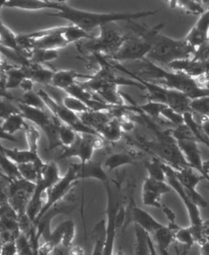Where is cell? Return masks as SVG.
<instances>
[{
	"mask_svg": "<svg viewBox=\"0 0 209 255\" xmlns=\"http://www.w3.org/2000/svg\"><path fill=\"white\" fill-rule=\"evenodd\" d=\"M132 29L137 35L150 42L151 49L146 59L158 65H168L179 60L192 59L195 49L186 39H174L161 34L164 23H160L153 27H144L133 21Z\"/></svg>",
	"mask_w": 209,
	"mask_h": 255,
	"instance_id": "6da1fadb",
	"label": "cell"
},
{
	"mask_svg": "<svg viewBox=\"0 0 209 255\" xmlns=\"http://www.w3.org/2000/svg\"><path fill=\"white\" fill-rule=\"evenodd\" d=\"M158 10L141 11L136 12H89L75 8L67 4V1H62L59 10L53 13H48L50 16L58 17L70 22L72 25L89 32L103 25L117 21H133L155 15Z\"/></svg>",
	"mask_w": 209,
	"mask_h": 255,
	"instance_id": "7a4b0ae2",
	"label": "cell"
},
{
	"mask_svg": "<svg viewBox=\"0 0 209 255\" xmlns=\"http://www.w3.org/2000/svg\"><path fill=\"white\" fill-rule=\"evenodd\" d=\"M141 61L142 65L139 74L135 73L140 78L166 89L179 91L191 99L209 97V90L201 89L195 79L181 72L163 69L147 59Z\"/></svg>",
	"mask_w": 209,
	"mask_h": 255,
	"instance_id": "3957f363",
	"label": "cell"
},
{
	"mask_svg": "<svg viewBox=\"0 0 209 255\" xmlns=\"http://www.w3.org/2000/svg\"><path fill=\"white\" fill-rule=\"evenodd\" d=\"M155 131L156 138L151 141H143V147L174 169L190 167L170 131H159L157 129H155Z\"/></svg>",
	"mask_w": 209,
	"mask_h": 255,
	"instance_id": "277c9868",
	"label": "cell"
},
{
	"mask_svg": "<svg viewBox=\"0 0 209 255\" xmlns=\"http://www.w3.org/2000/svg\"><path fill=\"white\" fill-rule=\"evenodd\" d=\"M126 38L120 27L112 22L100 26V34L86 45V48L93 54L109 57L120 48Z\"/></svg>",
	"mask_w": 209,
	"mask_h": 255,
	"instance_id": "5b68a950",
	"label": "cell"
},
{
	"mask_svg": "<svg viewBox=\"0 0 209 255\" xmlns=\"http://www.w3.org/2000/svg\"><path fill=\"white\" fill-rule=\"evenodd\" d=\"M37 93L45 102L49 111H50L53 116L57 118L60 121L72 128L78 133L100 136L97 131L86 126L80 119L78 114L70 111L62 103H58L55 99L52 98L46 91L39 89Z\"/></svg>",
	"mask_w": 209,
	"mask_h": 255,
	"instance_id": "8992f818",
	"label": "cell"
},
{
	"mask_svg": "<svg viewBox=\"0 0 209 255\" xmlns=\"http://www.w3.org/2000/svg\"><path fill=\"white\" fill-rule=\"evenodd\" d=\"M6 182L7 188L5 192L1 190V193L7 196L9 204L20 218L26 215L28 206L35 191L36 183L29 182L23 178Z\"/></svg>",
	"mask_w": 209,
	"mask_h": 255,
	"instance_id": "52a82bcc",
	"label": "cell"
},
{
	"mask_svg": "<svg viewBox=\"0 0 209 255\" xmlns=\"http://www.w3.org/2000/svg\"><path fill=\"white\" fill-rule=\"evenodd\" d=\"M78 181L76 164H72L68 168L65 175L61 177L57 183L55 184L47 191L45 204L41 209L37 220L34 222V226L47 212H48L52 208L55 207L58 203L62 201L71 191Z\"/></svg>",
	"mask_w": 209,
	"mask_h": 255,
	"instance_id": "ba28073f",
	"label": "cell"
},
{
	"mask_svg": "<svg viewBox=\"0 0 209 255\" xmlns=\"http://www.w3.org/2000/svg\"><path fill=\"white\" fill-rule=\"evenodd\" d=\"M103 138L100 136L78 133L74 144L70 147H63V152L58 158L59 160L77 157L80 163L84 164L92 160L94 152L103 147Z\"/></svg>",
	"mask_w": 209,
	"mask_h": 255,
	"instance_id": "9c48e42d",
	"label": "cell"
},
{
	"mask_svg": "<svg viewBox=\"0 0 209 255\" xmlns=\"http://www.w3.org/2000/svg\"><path fill=\"white\" fill-rule=\"evenodd\" d=\"M151 45L142 37L135 34L127 36L125 41L119 50L107 59L118 63L127 61H141L146 59Z\"/></svg>",
	"mask_w": 209,
	"mask_h": 255,
	"instance_id": "30bf717a",
	"label": "cell"
},
{
	"mask_svg": "<svg viewBox=\"0 0 209 255\" xmlns=\"http://www.w3.org/2000/svg\"><path fill=\"white\" fill-rule=\"evenodd\" d=\"M161 163L163 168H164L165 172H166V182L170 185L173 191L175 192L178 195L185 206V209H186L187 212H188V217H189L190 226L199 228V227L204 226V220L201 217L200 208L192 201L185 189L177 180V178L174 175V168L169 166L166 163H163V161H161Z\"/></svg>",
	"mask_w": 209,
	"mask_h": 255,
	"instance_id": "8fae6325",
	"label": "cell"
},
{
	"mask_svg": "<svg viewBox=\"0 0 209 255\" xmlns=\"http://www.w3.org/2000/svg\"><path fill=\"white\" fill-rule=\"evenodd\" d=\"M173 191L167 182L155 180L147 177L142 186V202L150 208H162L161 198L164 195Z\"/></svg>",
	"mask_w": 209,
	"mask_h": 255,
	"instance_id": "7c38bea8",
	"label": "cell"
},
{
	"mask_svg": "<svg viewBox=\"0 0 209 255\" xmlns=\"http://www.w3.org/2000/svg\"><path fill=\"white\" fill-rule=\"evenodd\" d=\"M177 142L188 165L204 176L209 183V174L206 171V163L202 159L199 143L194 140H179Z\"/></svg>",
	"mask_w": 209,
	"mask_h": 255,
	"instance_id": "4fadbf2b",
	"label": "cell"
},
{
	"mask_svg": "<svg viewBox=\"0 0 209 255\" xmlns=\"http://www.w3.org/2000/svg\"><path fill=\"white\" fill-rule=\"evenodd\" d=\"M174 175L181 185L184 187L190 198L194 202H199L203 196L198 192L197 187L201 181L206 179L204 176L191 167H186L180 170L174 168Z\"/></svg>",
	"mask_w": 209,
	"mask_h": 255,
	"instance_id": "5bb4252c",
	"label": "cell"
},
{
	"mask_svg": "<svg viewBox=\"0 0 209 255\" xmlns=\"http://www.w3.org/2000/svg\"><path fill=\"white\" fill-rule=\"evenodd\" d=\"M62 1L50 0H6L1 6L5 8L19 9V10L37 11L47 10H59Z\"/></svg>",
	"mask_w": 209,
	"mask_h": 255,
	"instance_id": "9a60e30c",
	"label": "cell"
},
{
	"mask_svg": "<svg viewBox=\"0 0 209 255\" xmlns=\"http://www.w3.org/2000/svg\"><path fill=\"white\" fill-rule=\"evenodd\" d=\"M209 35V8L201 15L185 39L196 49L208 41Z\"/></svg>",
	"mask_w": 209,
	"mask_h": 255,
	"instance_id": "2e32d148",
	"label": "cell"
},
{
	"mask_svg": "<svg viewBox=\"0 0 209 255\" xmlns=\"http://www.w3.org/2000/svg\"><path fill=\"white\" fill-rule=\"evenodd\" d=\"M130 215H131L132 220L135 223V226H139L149 235L150 234L154 235L158 230L161 229L165 226L158 220H155L147 211L136 205L132 206Z\"/></svg>",
	"mask_w": 209,
	"mask_h": 255,
	"instance_id": "e0dca14e",
	"label": "cell"
},
{
	"mask_svg": "<svg viewBox=\"0 0 209 255\" xmlns=\"http://www.w3.org/2000/svg\"><path fill=\"white\" fill-rule=\"evenodd\" d=\"M77 177L79 179H94L103 182L104 185L108 183V174L103 163L97 160H90L84 164H76Z\"/></svg>",
	"mask_w": 209,
	"mask_h": 255,
	"instance_id": "ac0fdd59",
	"label": "cell"
},
{
	"mask_svg": "<svg viewBox=\"0 0 209 255\" xmlns=\"http://www.w3.org/2000/svg\"><path fill=\"white\" fill-rule=\"evenodd\" d=\"M18 109L25 120L35 124L37 127L40 128L44 132L53 126L56 121V117L49 116L45 110L31 108L23 104H18Z\"/></svg>",
	"mask_w": 209,
	"mask_h": 255,
	"instance_id": "d6986e66",
	"label": "cell"
},
{
	"mask_svg": "<svg viewBox=\"0 0 209 255\" xmlns=\"http://www.w3.org/2000/svg\"><path fill=\"white\" fill-rule=\"evenodd\" d=\"M167 67L171 70L181 72L196 80L206 73L207 64L193 59H188L174 61Z\"/></svg>",
	"mask_w": 209,
	"mask_h": 255,
	"instance_id": "ffe728a7",
	"label": "cell"
},
{
	"mask_svg": "<svg viewBox=\"0 0 209 255\" xmlns=\"http://www.w3.org/2000/svg\"><path fill=\"white\" fill-rule=\"evenodd\" d=\"M1 93L7 90L20 88L22 81L27 78L21 66L13 67L6 64L1 67Z\"/></svg>",
	"mask_w": 209,
	"mask_h": 255,
	"instance_id": "44dd1931",
	"label": "cell"
},
{
	"mask_svg": "<svg viewBox=\"0 0 209 255\" xmlns=\"http://www.w3.org/2000/svg\"><path fill=\"white\" fill-rule=\"evenodd\" d=\"M92 78V75H85V74L78 73L72 69H65V70L56 71L53 79H52L51 86L57 89L67 91L69 88L72 87L76 84L77 79L83 78L89 80Z\"/></svg>",
	"mask_w": 209,
	"mask_h": 255,
	"instance_id": "7402d4cb",
	"label": "cell"
},
{
	"mask_svg": "<svg viewBox=\"0 0 209 255\" xmlns=\"http://www.w3.org/2000/svg\"><path fill=\"white\" fill-rule=\"evenodd\" d=\"M76 234V226L74 222L67 220L62 222L53 231L50 237V242L53 245L62 243L65 247L71 245Z\"/></svg>",
	"mask_w": 209,
	"mask_h": 255,
	"instance_id": "603a6c76",
	"label": "cell"
},
{
	"mask_svg": "<svg viewBox=\"0 0 209 255\" xmlns=\"http://www.w3.org/2000/svg\"><path fill=\"white\" fill-rule=\"evenodd\" d=\"M21 67L28 78L35 83L44 85L51 84L52 79L56 72V71L43 67L42 64H34L29 61Z\"/></svg>",
	"mask_w": 209,
	"mask_h": 255,
	"instance_id": "cb8c5ba5",
	"label": "cell"
},
{
	"mask_svg": "<svg viewBox=\"0 0 209 255\" xmlns=\"http://www.w3.org/2000/svg\"><path fill=\"white\" fill-rule=\"evenodd\" d=\"M1 138L14 141L13 135L20 130H25L27 124L21 113H15L1 120Z\"/></svg>",
	"mask_w": 209,
	"mask_h": 255,
	"instance_id": "d4e9b609",
	"label": "cell"
},
{
	"mask_svg": "<svg viewBox=\"0 0 209 255\" xmlns=\"http://www.w3.org/2000/svg\"><path fill=\"white\" fill-rule=\"evenodd\" d=\"M80 119L88 127L99 133L100 130L114 117L110 112L88 111L78 115Z\"/></svg>",
	"mask_w": 209,
	"mask_h": 255,
	"instance_id": "484cf974",
	"label": "cell"
},
{
	"mask_svg": "<svg viewBox=\"0 0 209 255\" xmlns=\"http://www.w3.org/2000/svg\"><path fill=\"white\" fill-rule=\"evenodd\" d=\"M1 152L6 157H8L17 165L26 164V163H35L41 159L39 154L31 152L29 149H10L1 147Z\"/></svg>",
	"mask_w": 209,
	"mask_h": 255,
	"instance_id": "4316f807",
	"label": "cell"
},
{
	"mask_svg": "<svg viewBox=\"0 0 209 255\" xmlns=\"http://www.w3.org/2000/svg\"><path fill=\"white\" fill-rule=\"evenodd\" d=\"M137 159L138 157L136 155L132 152H116V153L111 154L105 159V161L103 162V166L107 171L111 172L121 167L135 164Z\"/></svg>",
	"mask_w": 209,
	"mask_h": 255,
	"instance_id": "83f0119b",
	"label": "cell"
},
{
	"mask_svg": "<svg viewBox=\"0 0 209 255\" xmlns=\"http://www.w3.org/2000/svg\"><path fill=\"white\" fill-rule=\"evenodd\" d=\"M123 132L119 118L114 117L103 129L100 130L99 134L106 141L110 142H117L122 139Z\"/></svg>",
	"mask_w": 209,
	"mask_h": 255,
	"instance_id": "f1b7e54d",
	"label": "cell"
},
{
	"mask_svg": "<svg viewBox=\"0 0 209 255\" xmlns=\"http://www.w3.org/2000/svg\"><path fill=\"white\" fill-rule=\"evenodd\" d=\"M179 226L176 227L165 226L154 234V237L156 241L159 250H169L170 246L176 242L175 230Z\"/></svg>",
	"mask_w": 209,
	"mask_h": 255,
	"instance_id": "f546056e",
	"label": "cell"
},
{
	"mask_svg": "<svg viewBox=\"0 0 209 255\" xmlns=\"http://www.w3.org/2000/svg\"><path fill=\"white\" fill-rule=\"evenodd\" d=\"M0 43L1 48L12 50L15 53L21 54L18 47V34L14 33L2 21L1 22L0 28Z\"/></svg>",
	"mask_w": 209,
	"mask_h": 255,
	"instance_id": "4dcf8cb0",
	"label": "cell"
},
{
	"mask_svg": "<svg viewBox=\"0 0 209 255\" xmlns=\"http://www.w3.org/2000/svg\"><path fill=\"white\" fill-rule=\"evenodd\" d=\"M1 178L7 182L21 179L18 165L12 162L8 157L1 154Z\"/></svg>",
	"mask_w": 209,
	"mask_h": 255,
	"instance_id": "1f68e13d",
	"label": "cell"
},
{
	"mask_svg": "<svg viewBox=\"0 0 209 255\" xmlns=\"http://www.w3.org/2000/svg\"><path fill=\"white\" fill-rule=\"evenodd\" d=\"M63 36L69 44L73 43V42H78L81 39H95L96 36L92 35L89 32L81 29V28L74 25H69L65 26Z\"/></svg>",
	"mask_w": 209,
	"mask_h": 255,
	"instance_id": "d6a6232c",
	"label": "cell"
},
{
	"mask_svg": "<svg viewBox=\"0 0 209 255\" xmlns=\"http://www.w3.org/2000/svg\"><path fill=\"white\" fill-rule=\"evenodd\" d=\"M171 7L179 8L187 13L202 15L206 12L203 1H170Z\"/></svg>",
	"mask_w": 209,
	"mask_h": 255,
	"instance_id": "836d02e7",
	"label": "cell"
},
{
	"mask_svg": "<svg viewBox=\"0 0 209 255\" xmlns=\"http://www.w3.org/2000/svg\"><path fill=\"white\" fill-rule=\"evenodd\" d=\"M78 133L72 128L66 125L64 123L60 122L58 127V138L63 147H70L74 144L78 138Z\"/></svg>",
	"mask_w": 209,
	"mask_h": 255,
	"instance_id": "e575fe53",
	"label": "cell"
},
{
	"mask_svg": "<svg viewBox=\"0 0 209 255\" xmlns=\"http://www.w3.org/2000/svg\"><path fill=\"white\" fill-rule=\"evenodd\" d=\"M135 226L136 235V245H135V255H150L149 247V234L139 226Z\"/></svg>",
	"mask_w": 209,
	"mask_h": 255,
	"instance_id": "d590c367",
	"label": "cell"
},
{
	"mask_svg": "<svg viewBox=\"0 0 209 255\" xmlns=\"http://www.w3.org/2000/svg\"><path fill=\"white\" fill-rule=\"evenodd\" d=\"M147 177L155 180L166 182V174L161 160L158 158H152L145 163Z\"/></svg>",
	"mask_w": 209,
	"mask_h": 255,
	"instance_id": "8d00e7d4",
	"label": "cell"
},
{
	"mask_svg": "<svg viewBox=\"0 0 209 255\" xmlns=\"http://www.w3.org/2000/svg\"><path fill=\"white\" fill-rule=\"evenodd\" d=\"M59 57L58 50L35 49L32 52L28 61L34 64H42L54 61Z\"/></svg>",
	"mask_w": 209,
	"mask_h": 255,
	"instance_id": "74e56055",
	"label": "cell"
},
{
	"mask_svg": "<svg viewBox=\"0 0 209 255\" xmlns=\"http://www.w3.org/2000/svg\"><path fill=\"white\" fill-rule=\"evenodd\" d=\"M24 130L28 149L31 150V152L39 154V141L40 139L41 134L38 129L34 127V126L27 124Z\"/></svg>",
	"mask_w": 209,
	"mask_h": 255,
	"instance_id": "f35d334b",
	"label": "cell"
},
{
	"mask_svg": "<svg viewBox=\"0 0 209 255\" xmlns=\"http://www.w3.org/2000/svg\"><path fill=\"white\" fill-rule=\"evenodd\" d=\"M19 103L27 105L31 108L39 109V110H46L47 107L42 99L39 97L38 93L31 91V92L24 93Z\"/></svg>",
	"mask_w": 209,
	"mask_h": 255,
	"instance_id": "ab89813d",
	"label": "cell"
},
{
	"mask_svg": "<svg viewBox=\"0 0 209 255\" xmlns=\"http://www.w3.org/2000/svg\"><path fill=\"white\" fill-rule=\"evenodd\" d=\"M176 242L181 245L186 246L191 248L192 246L196 244L193 233L190 227L182 228L179 226L175 230Z\"/></svg>",
	"mask_w": 209,
	"mask_h": 255,
	"instance_id": "60d3db41",
	"label": "cell"
},
{
	"mask_svg": "<svg viewBox=\"0 0 209 255\" xmlns=\"http://www.w3.org/2000/svg\"><path fill=\"white\" fill-rule=\"evenodd\" d=\"M62 104L66 108L70 110V111L76 113V114L77 113L81 114V113L90 111V110L88 108L85 104L83 103L79 99L72 97V96L69 95L64 98Z\"/></svg>",
	"mask_w": 209,
	"mask_h": 255,
	"instance_id": "b9f144b4",
	"label": "cell"
},
{
	"mask_svg": "<svg viewBox=\"0 0 209 255\" xmlns=\"http://www.w3.org/2000/svg\"><path fill=\"white\" fill-rule=\"evenodd\" d=\"M163 106H164V104L149 101L147 103L138 106V108L142 114L156 118L161 116V110Z\"/></svg>",
	"mask_w": 209,
	"mask_h": 255,
	"instance_id": "7bdbcfd3",
	"label": "cell"
},
{
	"mask_svg": "<svg viewBox=\"0 0 209 255\" xmlns=\"http://www.w3.org/2000/svg\"><path fill=\"white\" fill-rule=\"evenodd\" d=\"M191 110L193 113L209 118V97L193 99L191 102Z\"/></svg>",
	"mask_w": 209,
	"mask_h": 255,
	"instance_id": "ee69618b",
	"label": "cell"
},
{
	"mask_svg": "<svg viewBox=\"0 0 209 255\" xmlns=\"http://www.w3.org/2000/svg\"><path fill=\"white\" fill-rule=\"evenodd\" d=\"M161 116L167 120L169 122L175 124L177 127L185 124V118L184 115L177 113L175 110H173L166 105H164L162 109Z\"/></svg>",
	"mask_w": 209,
	"mask_h": 255,
	"instance_id": "f6af8a7d",
	"label": "cell"
},
{
	"mask_svg": "<svg viewBox=\"0 0 209 255\" xmlns=\"http://www.w3.org/2000/svg\"><path fill=\"white\" fill-rule=\"evenodd\" d=\"M15 113H20L19 109L15 108L13 105H11L6 96L5 97H1V113H0L1 120L9 117L11 115L15 114Z\"/></svg>",
	"mask_w": 209,
	"mask_h": 255,
	"instance_id": "bcb514c9",
	"label": "cell"
},
{
	"mask_svg": "<svg viewBox=\"0 0 209 255\" xmlns=\"http://www.w3.org/2000/svg\"><path fill=\"white\" fill-rule=\"evenodd\" d=\"M18 255L16 240L5 242L2 244L1 247V255Z\"/></svg>",
	"mask_w": 209,
	"mask_h": 255,
	"instance_id": "7dc6e473",
	"label": "cell"
},
{
	"mask_svg": "<svg viewBox=\"0 0 209 255\" xmlns=\"http://www.w3.org/2000/svg\"><path fill=\"white\" fill-rule=\"evenodd\" d=\"M180 245V247H175L176 255H188L191 248L186 247V246ZM159 251L161 255H171L169 250H159Z\"/></svg>",
	"mask_w": 209,
	"mask_h": 255,
	"instance_id": "c3c4849f",
	"label": "cell"
},
{
	"mask_svg": "<svg viewBox=\"0 0 209 255\" xmlns=\"http://www.w3.org/2000/svg\"><path fill=\"white\" fill-rule=\"evenodd\" d=\"M34 84L35 83L33 80L26 78L22 81L20 88L24 93L31 92V91H34Z\"/></svg>",
	"mask_w": 209,
	"mask_h": 255,
	"instance_id": "681fc988",
	"label": "cell"
},
{
	"mask_svg": "<svg viewBox=\"0 0 209 255\" xmlns=\"http://www.w3.org/2000/svg\"><path fill=\"white\" fill-rule=\"evenodd\" d=\"M162 209H163V213L166 215V218L169 220V225L177 224V223H176L175 214L174 213V212L171 210L170 208L168 207V206L163 205V206H162Z\"/></svg>",
	"mask_w": 209,
	"mask_h": 255,
	"instance_id": "f907efd6",
	"label": "cell"
},
{
	"mask_svg": "<svg viewBox=\"0 0 209 255\" xmlns=\"http://www.w3.org/2000/svg\"><path fill=\"white\" fill-rule=\"evenodd\" d=\"M70 255H85V251L82 247L80 246H75L72 247L69 253Z\"/></svg>",
	"mask_w": 209,
	"mask_h": 255,
	"instance_id": "816d5d0a",
	"label": "cell"
},
{
	"mask_svg": "<svg viewBox=\"0 0 209 255\" xmlns=\"http://www.w3.org/2000/svg\"><path fill=\"white\" fill-rule=\"evenodd\" d=\"M148 244L149 247H150V255H158L157 253L156 250H155V246H154L153 242L150 238V236L148 237Z\"/></svg>",
	"mask_w": 209,
	"mask_h": 255,
	"instance_id": "f5cc1de1",
	"label": "cell"
},
{
	"mask_svg": "<svg viewBox=\"0 0 209 255\" xmlns=\"http://www.w3.org/2000/svg\"><path fill=\"white\" fill-rule=\"evenodd\" d=\"M201 255H209V240L207 243L201 246Z\"/></svg>",
	"mask_w": 209,
	"mask_h": 255,
	"instance_id": "db71d44e",
	"label": "cell"
},
{
	"mask_svg": "<svg viewBox=\"0 0 209 255\" xmlns=\"http://www.w3.org/2000/svg\"><path fill=\"white\" fill-rule=\"evenodd\" d=\"M204 224H205L206 226H208L209 228V220H207V221H204Z\"/></svg>",
	"mask_w": 209,
	"mask_h": 255,
	"instance_id": "11a10c76",
	"label": "cell"
},
{
	"mask_svg": "<svg viewBox=\"0 0 209 255\" xmlns=\"http://www.w3.org/2000/svg\"><path fill=\"white\" fill-rule=\"evenodd\" d=\"M208 42L209 43V38H208Z\"/></svg>",
	"mask_w": 209,
	"mask_h": 255,
	"instance_id": "9f6ffc18",
	"label": "cell"
}]
</instances>
